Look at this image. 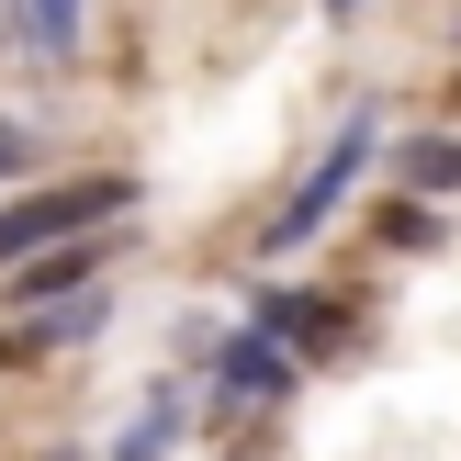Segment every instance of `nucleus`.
<instances>
[{
	"mask_svg": "<svg viewBox=\"0 0 461 461\" xmlns=\"http://www.w3.org/2000/svg\"><path fill=\"white\" fill-rule=\"evenodd\" d=\"M327 12H349V0H327Z\"/></svg>",
	"mask_w": 461,
	"mask_h": 461,
	"instance_id": "nucleus-6",
	"label": "nucleus"
},
{
	"mask_svg": "<svg viewBox=\"0 0 461 461\" xmlns=\"http://www.w3.org/2000/svg\"><path fill=\"white\" fill-rule=\"evenodd\" d=\"M68 282H90V248H57V259L23 270V293H68Z\"/></svg>",
	"mask_w": 461,
	"mask_h": 461,
	"instance_id": "nucleus-4",
	"label": "nucleus"
},
{
	"mask_svg": "<svg viewBox=\"0 0 461 461\" xmlns=\"http://www.w3.org/2000/svg\"><path fill=\"white\" fill-rule=\"evenodd\" d=\"M270 327H282L293 349H338V338H349V315H338V304H304V293H270Z\"/></svg>",
	"mask_w": 461,
	"mask_h": 461,
	"instance_id": "nucleus-2",
	"label": "nucleus"
},
{
	"mask_svg": "<svg viewBox=\"0 0 461 461\" xmlns=\"http://www.w3.org/2000/svg\"><path fill=\"white\" fill-rule=\"evenodd\" d=\"M113 203H124V180H68V192L12 203V214H0V270H12V259H34V248H57V237H90V225H113Z\"/></svg>",
	"mask_w": 461,
	"mask_h": 461,
	"instance_id": "nucleus-1",
	"label": "nucleus"
},
{
	"mask_svg": "<svg viewBox=\"0 0 461 461\" xmlns=\"http://www.w3.org/2000/svg\"><path fill=\"white\" fill-rule=\"evenodd\" d=\"M394 180H417V192H461V147H450V135H417V147H394Z\"/></svg>",
	"mask_w": 461,
	"mask_h": 461,
	"instance_id": "nucleus-3",
	"label": "nucleus"
},
{
	"mask_svg": "<svg viewBox=\"0 0 461 461\" xmlns=\"http://www.w3.org/2000/svg\"><path fill=\"white\" fill-rule=\"evenodd\" d=\"M225 372H237L248 394H282V383H293V372H282V360H270V349H225Z\"/></svg>",
	"mask_w": 461,
	"mask_h": 461,
	"instance_id": "nucleus-5",
	"label": "nucleus"
}]
</instances>
